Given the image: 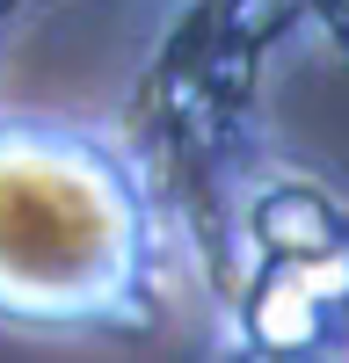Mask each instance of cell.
<instances>
[{"label": "cell", "instance_id": "1", "mask_svg": "<svg viewBox=\"0 0 349 363\" xmlns=\"http://www.w3.org/2000/svg\"><path fill=\"white\" fill-rule=\"evenodd\" d=\"M167 298V218L138 153L58 109H0V335L131 342Z\"/></svg>", "mask_w": 349, "mask_h": 363}, {"label": "cell", "instance_id": "2", "mask_svg": "<svg viewBox=\"0 0 349 363\" xmlns=\"http://www.w3.org/2000/svg\"><path fill=\"white\" fill-rule=\"evenodd\" d=\"M335 313L342 306L313 284V262H255V277L240 291V335L270 363H299L313 349H328Z\"/></svg>", "mask_w": 349, "mask_h": 363}, {"label": "cell", "instance_id": "3", "mask_svg": "<svg viewBox=\"0 0 349 363\" xmlns=\"http://www.w3.org/2000/svg\"><path fill=\"white\" fill-rule=\"evenodd\" d=\"M248 247L255 262H328L349 247V225L313 189H277L248 211Z\"/></svg>", "mask_w": 349, "mask_h": 363}]
</instances>
